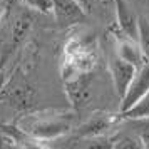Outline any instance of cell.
<instances>
[{"label": "cell", "mask_w": 149, "mask_h": 149, "mask_svg": "<svg viewBox=\"0 0 149 149\" xmlns=\"http://www.w3.org/2000/svg\"><path fill=\"white\" fill-rule=\"evenodd\" d=\"M72 124V117L69 114L59 116H29L22 119L20 129H24L35 141H47L65 134Z\"/></svg>", "instance_id": "1"}, {"label": "cell", "mask_w": 149, "mask_h": 149, "mask_svg": "<svg viewBox=\"0 0 149 149\" xmlns=\"http://www.w3.org/2000/svg\"><path fill=\"white\" fill-rule=\"evenodd\" d=\"M91 84H92V75L91 72H84V70H77L75 74L65 79V92L75 107H84L89 102Z\"/></svg>", "instance_id": "2"}, {"label": "cell", "mask_w": 149, "mask_h": 149, "mask_svg": "<svg viewBox=\"0 0 149 149\" xmlns=\"http://www.w3.org/2000/svg\"><path fill=\"white\" fill-rule=\"evenodd\" d=\"M149 92V61H146L137 69V74L132 79L126 95L121 99V114L134 107L144 95Z\"/></svg>", "instance_id": "3"}, {"label": "cell", "mask_w": 149, "mask_h": 149, "mask_svg": "<svg viewBox=\"0 0 149 149\" xmlns=\"http://www.w3.org/2000/svg\"><path fill=\"white\" fill-rule=\"evenodd\" d=\"M111 64H109V69H111V75H112V81H114V87H116V92L119 97H124L126 92H127L129 86H131V82L132 79L136 77L137 74V69L134 64H131V62L124 61L122 57L116 54L114 57H111Z\"/></svg>", "instance_id": "4"}, {"label": "cell", "mask_w": 149, "mask_h": 149, "mask_svg": "<svg viewBox=\"0 0 149 149\" xmlns=\"http://www.w3.org/2000/svg\"><path fill=\"white\" fill-rule=\"evenodd\" d=\"M52 12L62 25L81 22L86 17V8L79 0H52Z\"/></svg>", "instance_id": "5"}, {"label": "cell", "mask_w": 149, "mask_h": 149, "mask_svg": "<svg viewBox=\"0 0 149 149\" xmlns=\"http://www.w3.org/2000/svg\"><path fill=\"white\" fill-rule=\"evenodd\" d=\"M114 12H116V17H117V22L121 25L122 32L126 34V37L139 40V17L131 8V5L126 0H116Z\"/></svg>", "instance_id": "6"}, {"label": "cell", "mask_w": 149, "mask_h": 149, "mask_svg": "<svg viewBox=\"0 0 149 149\" xmlns=\"http://www.w3.org/2000/svg\"><path fill=\"white\" fill-rule=\"evenodd\" d=\"M117 55L122 57L124 61L134 64L136 67H141L142 64L146 62V55H144V52H142L139 40L129 39V37L126 39V40L117 42Z\"/></svg>", "instance_id": "7"}, {"label": "cell", "mask_w": 149, "mask_h": 149, "mask_svg": "<svg viewBox=\"0 0 149 149\" xmlns=\"http://www.w3.org/2000/svg\"><path fill=\"white\" fill-rule=\"evenodd\" d=\"M114 122L112 116L109 114H95L94 117H91L86 124H82L77 134L81 137H95V136L102 134L106 129L111 127V124Z\"/></svg>", "instance_id": "8"}, {"label": "cell", "mask_w": 149, "mask_h": 149, "mask_svg": "<svg viewBox=\"0 0 149 149\" xmlns=\"http://www.w3.org/2000/svg\"><path fill=\"white\" fill-rule=\"evenodd\" d=\"M29 29H30V17L20 15V17L15 19L14 25H12V32H10L12 34V45H17V44H20L24 40Z\"/></svg>", "instance_id": "9"}, {"label": "cell", "mask_w": 149, "mask_h": 149, "mask_svg": "<svg viewBox=\"0 0 149 149\" xmlns=\"http://www.w3.org/2000/svg\"><path fill=\"white\" fill-rule=\"evenodd\" d=\"M10 101L14 102V106L17 107H29L32 101H34V92H32V89L29 87H17L12 91V94H10Z\"/></svg>", "instance_id": "10"}, {"label": "cell", "mask_w": 149, "mask_h": 149, "mask_svg": "<svg viewBox=\"0 0 149 149\" xmlns=\"http://www.w3.org/2000/svg\"><path fill=\"white\" fill-rule=\"evenodd\" d=\"M121 116L129 117V119H144V117H149V92L136 104L134 107H131L129 111L122 112Z\"/></svg>", "instance_id": "11"}, {"label": "cell", "mask_w": 149, "mask_h": 149, "mask_svg": "<svg viewBox=\"0 0 149 149\" xmlns=\"http://www.w3.org/2000/svg\"><path fill=\"white\" fill-rule=\"evenodd\" d=\"M139 44L149 61V20L146 17H139Z\"/></svg>", "instance_id": "12"}, {"label": "cell", "mask_w": 149, "mask_h": 149, "mask_svg": "<svg viewBox=\"0 0 149 149\" xmlns=\"http://www.w3.org/2000/svg\"><path fill=\"white\" fill-rule=\"evenodd\" d=\"M24 3L30 8H35L39 12H44V14H49L52 12V0H24Z\"/></svg>", "instance_id": "13"}, {"label": "cell", "mask_w": 149, "mask_h": 149, "mask_svg": "<svg viewBox=\"0 0 149 149\" xmlns=\"http://www.w3.org/2000/svg\"><path fill=\"white\" fill-rule=\"evenodd\" d=\"M117 148H139V144H136V141L132 139H124L117 144Z\"/></svg>", "instance_id": "14"}, {"label": "cell", "mask_w": 149, "mask_h": 149, "mask_svg": "<svg viewBox=\"0 0 149 149\" xmlns=\"http://www.w3.org/2000/svg\"><path fill=\"white\" fill-rule=\"evenodd\" d=\"M101 3V7L104 8H112L114 10V5H116V0H97Z\"/></svg>", "instance_id": "15"}, {"label": "cell", "mask_w": 149, "mask_h": 149, "mask_svg": "<svg viewBox=\"0 0 149 149\" xmlns=\"http://www.w3.org/2000/svg\"><path fill=\"white\" fill-rule=\"evenodd\" d=\"M142 146H146V148H149V127L148 131L142 134Z\"/></svg>", "instance_id": "16"}, {"label": "cell", "mask_w": 149, "mask_h": 149, "mask_svg": "<svg viewBox=\"0 0 149 149\" xmlns=\"http://www.w3.org/2000/svg\"><path fill=\"white\" fill-rule=\"evenodd\" d=\"M79 2H81L82 5H84V8H86V10H89V5H91V0H79Z\"/></svg>", "instance_id": "17"}]
</instances>
